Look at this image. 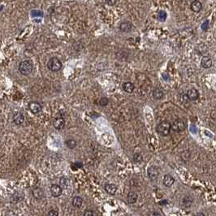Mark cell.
<instances>
[{
    "mask_svg": "<svg viewBox=\"0 0 216 216\" xmlns=\"http://www.w3.org/2000/svg\"><path fill=\"white\" fill-rule=\"evenodd\" d=\"M33 68V63L31 60H24L20 63L19 66V71L21 74L24 76L30 74Z\"/></svg>",
    "mask_w": 216,
    "mask_h": 216,
    "instance_id": "6da1fadb",
    "label": "cell"
},
{
    "mask_svg": "<svg viewBox=\"0 0 216 216\" xmlns=\"http://www.w3.org/2000/svg\"><path fill=\"white\" fill-rule=\"evenodd\" d=\"M172 128V125L168 121H163L160 123L157 127V132L161 136H168Z\"/></svg>",
    "mask_w": 216,
    "mask_h": 216,
    "instance_id": "7a4b0ae2",
    "label": "cell"
},
{
    "mask_svg": "<svg viewBox=\"0 0 216 216\" xmlns=\"http://www.w3.org/2000/svg\"><path fill=\"white\" fill-rule=\"evenodd\" d=\"M47 68L51 72H59L62 68V63L58 58L53 57L48 61Z\"/></svg>",
    "mask_w": 216,
    "mask_h": 216,
    "instance_id": "3957f363",
    "label": "cell"
},
{
    "mask_svg": "<svg viewBox=\"0 0 216 216\" xmlns=\"http://www.w3.org/2000/svg\"><path fill=\"white\" fill-rule=\"evenodd\" d=\"M172 128L175 132H182L186 128V124L182 119H176L172 125Z\"/></svg>",
    "mask_w": 216,
    "mask_h": 216,
    "instance_id": "277c9868",
    "label": "cell"
},
{
    "mask_svg": "<svg viewBox=\"0 0 216 216\" xmlns=\"http://www.w3.org/2000/svg\"><path fill=\"white\" fill-rule=\"evenodd\" d=\"M148 175L151 181H155L157 180V178L159 175V171L157 167L155 166H151L148 168Z\"/></svg>",
    "mask_w": 216,
    "mask_h": 216,
    "instance_id": "5b68a950",
    "label": "cell"
},
{
    "mask_svg": "<svg viewBox=\"0 0 216 216\" xmlns=\"http://www.w3.org/2000/svg\"><path fill=\"white\" fill-rule=\"evenodd\" d=\"M29 108L30 111L33 114H39V113H41L42 110V105L38 102H31L29 104Z\"/></svg>",
    "mask_w": 216,
    "mask_h": 216,
    "instance_id": "8992f818",
    "label": "cell"
},
{
    "mask_svg": "<svg viewBox=\"0 0 216 216\" xmlns=\"http://www.w3.org/2000/svg\"><path fill=\"white\" fill-rule=\"evenodd\" d=\"M62 188L58 184H52L50 187V193L54 198H58L62 194Z\"/></svg>",
    "mask_w": 216,
    "mask_h": 216,
    "instance_id": "52a82bcc",
    "label": "cell"
},
{
    "mask_svg": "<svg viewBox=\"0 0 216 216\" xmlns=\"http://www.w3.org/2000/svg\"><path fill=\"white\" fill-rule=\"evenodd\" d=\"M53 125L55 128H56L57 130H61L65 125V120L62 117H57L54 120Z\"/></svg>",
    "mask_w": 216,
    "mask_h": 216,
    "instance_id": "ba28073f",
    "label": "cell"
},
{
    "mask_svg": "<svg viewBox=\"0 0 216 216\" xmlns=\"http://www.w3.org/2000/svg\"><path fill=\"white\" fill-rule=\"evenodd\" d=\"M187 97L191 101H195L198 99L199 92L196 89H190L187 92Z\"/></svg>",
    "mask_w": 216,
    "mask_h": 216,
    "instance_id": "9c48e42d",
    "label": "cell"
},
{
    "mask_svg": "<svg viewBox=\"0 0 216 216\" xmlns=\"http://www.w3.org/2000/svg\"><path fill=\"white\" fill-rule=\"evenodd\" d=\"M13 122L15 123L16 125H21V124H23L24 121V115L21 112H17L14 114L13 116Z\"/></svg>",
    "mask_w": 216,
    "mask_h": 216,
    "instance_id": "30bf717a",
    "label": "cell"
},
{
    "mask_svg": "<svg viewBox=\"0 0 216 216\" xmlns=\"http://www.w3.org/2000/svg\"><path fill=\"white\" fill-rule=\"evenodd\" d=\"M33 195L36 199L41 200V199H42L44 198L45 196L44 190L42 189V188H40V187H37V188H35V189L33 190Z\"/></svg>",
    "mask_w": 216,
    "mask_h": 216,
    "instance_id": "8fae6325",
    "label": "cell"
},
{
    "mask_svg": "<svg viewBox=\"0 0 216 216\" xmlns=\"http://www.w3.org/2000/svg\"><path fill=\"white\" fill-rule=\"evenodd\" d=\"M104 189H105V191L111 195H115L117 191V187L114 184H107L104 186Z\"/></svg>",
    "mask_w": 216,
    "mask_h": 216,
    "instance_id": "7c38bea8",
    "label": "cell"
},
{
    "mask_svg": "<svg viewBox=\"0 0 216 216\" xmlns=\"http://www.w3.org/2000/svg\"><path fill=\"white\" fill-rule=\"evenodd\" d=\"M133 29V25L131 24L130 22L128 21H125V22H122L120 25H119V29L122 32H125V33H128L130 32L131 30Z\"/></svg>",
    "mask_w": 216,
    "mask_h": 216,
    "instance_id": "4fadbf2b",
    "label": "cell"
},
{
    "mask_svg": "<svg viewBox=\"0 0 216 216\" xmlns=\"http://www.w3.org/2000/svg\"><path fill=\"white\" fill-rule=\"evenodd\" d=\"M191 10L193 12H199L202 9V4L200 1L198 0H194L192 3H191Z\"/></svg>",
    "mask_w": 216,
    "mask_h": 216,
    "instance_id": "5bb4252c",
    "label": "cell"
},
{
    "mask_svg": "<svg viewBox=\"0 0 216 216\" xmlns=\"http://www.w3.org/2000/svg\"><path fill=\"white\" fill-rule=\"evenodd\" d=\"M201 65L204 68H210L212 66V59L210 57L204 56L201 59Z\"/></svg>",
    "mask_w": 216,
    "mask_h": 216,
    "instance_id": "9a60e30c",
    "label": "cell"
},
{
    "mask_svg": "<svg viewBox=\"0 0 216 216\" xmlns=\"http://www.w3.org/2000/svg\"><path fill=\"white\" fill-rule=\"evenodd\" d=\"M163 184L166 187H171L175 183V179L171 175H166L163 178Z\"/></svg>",
    "mask_w": 216,
    "mask_h": 216,
    "instance_id": "2e32d148",
    "label": "cell"
},
{
    "mask_svg": "<svg viewBox=\"0 0 216 216\" xmlns=\"http://www.w3.org/2000/svg\"><path fill=\"white\" fill-rule=\"evenodd\" d=\"M164 95V91L163 89H161L159 87H158L153 91V98L156 100H159L163 98Z\"/></svg>",
    "mask_w": 216,
    "mask_h": 216,
    "instance_id": "e0dca14e",
    "label": "cell"
},
{
    "mask_svg": "<svg viewBox=\"0 0 216 216\" xmlns=\"http://www.w3.org/2000/svg\"><path fill=\"white\" fill-rule=\"evenodd\" d=\"M127 199L128 203L134 204V203H136L137 199H138V195L135 192H129L128 193Z\"/></svg>",
    "mask_w": 216,
    "mask_h": 216,
    "instance_id": "ac0fdd59",
    "label": "cell"
},
{
    "mask_svg": "<svg viewBox=\"0 0 216 216\" xmlns=\"http://www.w3.org/2000/svg\"><path fill=\"white\" fill-rule=\"evenodd\" d=\"M134 88H135L134 85H133L132 82H129V81H128V82H125V83L123 84V89H124V90H125V92H127L128 94L133 93V90H134Z\"/></svg>",
    "mask_w": 216,
    "mask_h": 216,
    "instance_id": "d6986e66",
    "label": "cell"
},
{
    "mask_svg": "<svg viewBox=\"0 0 216 216\" xmlns=\"http://www.w3.org/2000/svg\"><path fill=\"white\" fill-rule=\"evenodd\" d=\"M72 206L76 208H80L81 206H82V203H83V199L81 198L79 196H76L73 198L72 199Z\"/></svg>",
    "mask_w": 216,
    "mask_h": 216,
    "instance_id": "ffe728a7",
    "label": "cell"
},
{
    "mask_svg": "<svg viewBox=\"0 0 216 216\" xmlns=\"http://www.w3.org/2000/svg\"><path fill=\"white\" fill-rule=\"evenodd\" d=\"M24 199V194L22 193L21 192H15L13 195H12V201L13 202H19V201H21L22 200Z\"/></svg>",
    "mask_w": 216,
    "mask_h": 216,
    "instance_id": "44dd1931",
    "label": "cell"
},
{
    "mask_svg": "<svg viewBox=\"0 0 216 216\" xmlns=\"http://www.w3.org/2000/svg\"><path fill=\"white\" fill-rule=\"evenodd\" d=\"M192 197L190 196H186L185 198H184L183 199V205L185 206V207H189L191 206V205L192 203Z\"/></svg>",
    "mask_w": 216,
    "mask_h": 216,
    "instance_id": "7402d4cb",
    "label": "cell"
},
{
    "mask_svg": "<svg viewBox=\"0 0 216 216\" xmlns=\"http://www.w3.org/2000/svg\"><path fill=\"white\" fill-rule=\"evenodd\" d=\"M167 17V12H165V11H160V12L158 13L157 18L159 21H162V22L165 21H166Z\"/></svg>",
    "mask_w": 216,
    "mask_h": 216,
    "instance_id": "603a6c76",
    "label": "cell"
},
{
    "mask_svg": "<svg viewBox=\"0 0 216 216\" xmlns=\"http://www.w3.org/2000/svg\"><path fill=\"white\" fill-rule=\"evenodd\" d=\"M66 145L68 146L69 149H74L77 146V143L74 139H68L65 142Z\"/></svg>",
    "mask_w": 216,
    "mask_h": 216,
    "instance_id": "cb8c5ba5",
    "label": "cell"
},
{
    "mask_svg": "<svg viewBox=\"0 0 216 216\" xmlns=\"http://www.w3.org/2000/svg\"><path fill=\"white\" fill-rule=\"evenodd\" d=\"M43 12L39 10H33L31 11V16L32 17H42L43 16Z\"/></svg>",
    "mask_w": 216,
    "mask_h": 216,
    "instance_id": "d4e9b609",
    "label": "cell"
},
{
    "mask_svg": "<svg viewBox=\"0 0 216 216\" xmlns=\"http://www.w3.org/2000/svg\"><path fill=\"white\" fill-rule=\"evenodd\" d=\"M133 161L135 163H141L142 161V154L139 153H136L133 155Z\"/></svg>",
    "mask_w": 216,
    "mask_h": 216,
    "instance_id": "484cf974",
    "label": "cell"
},
{
    "mask_svg": "<svg viewBox=\"0 0 216 216\" xmlns=\"http://www.w3.org/2000/svg\"><path fill=\"white\" fill-rule=\"evenodd\" d=\"M99 102H100V105L102 107H106L109 103V100L107 98H102L99 100Z\"/></svg>",
    "mask_w": 216,
    "mask_h": 216,
    "instance_id": "4316f807",
    "label": "cell"
},
{
    "mask_svg": "<svg viewBox=\"0 0 216 216\" xmlns=\"http://www.w3.org/2000/svg\"><path fill=\"white\" fill-rule=\"evenodd\" d=\"M208 25H209V21H206L203 24H201V29H202V30L203 31H206L208 29Z\"/></svg>",
    "mask_w": 216,
    "mask_h": 216,
    "instance_id": "83f0119b",
    "label": "cell"
},
{
    "mask_svg": "<svg viewBox=\"0 0 216 216\" xmlns=\"http://www.w3.org/2000/svg\"><path fill=\"white\" fill-rule=\"evenodd\" d=\"M117 2V0H106V3L109 5V6H114Z\"/></svg>",
    "mask_w": 216,
    "mask_h": 216,
    "instance_id": "f1b7e54d",
    "label": "cell"
},
{
    "mask_svg": "<svg viewBox=\"0 0 216 216\" xmlns=\"http://www.w3.org/2000/svg\"><path fill=\"white\" fill-rule=\"evenodd\" d=\"M47 215L49 216H57V215H59V213L57 212V211H55V210H50L49 212H48L47 214Z\"/></svg>",
    "mask_w": 216,
    "mask_h": 216,
    "instance_id": "f546056e",
    "label": "cell"
},
{
    "mask_svg": "<svg viewBox=\"0 0 216 216\" xmlns=\"http://www.w3.org/2000/svg\"><path fill=\"white\" fill-rule=\"evenodd\" d=\"M84 215L85 216H91V215H94V213L91 211V210H86V212L84 213Z\"/></svg>",
    "mask_w": 216,
    "mask_h": 216,
    "instance_id": "4dcf8cb0",
    "label": "cell"
},
{
    "mask_svg": "<svg viewBox=\"0 0 216 216\" xmlns=\"http://www.w3.org/2000/svg\"><path fill=\"white\" fill-rule=\"evenodd\" d=\"M190 130L192 131L193 133H197V131H198V130H197V128H196L194 125H192V126L190 127Z\"/></svg>",
    "mask_w": 216,
    "mask_h": 216,
    "instance_id": "1f68e13d",
    "label": "cell"
},
{
    "mask_svg": "<svg viewBox=\"0 0 216 216\" xmlns=\"http://www.w3.org/2000/svg\"><path fill=\"white\" fill-rule=\"evenodd\" d=\"M163 78L165 80H168L169 79H170V77L168 76V74H167V73H163Z\"/></svg>",
    "mask_w": 216,
    "mask_h": 216,
    "instance_id": "d6a6232c",
    "label": "cell"
},
{
    "mask_svg": "<svg viewBox=\"0 0 216 216\" xmlns=\"http://www.w3.org/2000/svg\"><path fill=\"white\" fill-rule=\"evenodd\" d=\"M151 215H160V214H158V213H153V214H151Z\"/></svg>",
    "mask_w": 216,
    "mask_h": 216,
    "instance_id": "836d02e7",
    "label": "cell"
}]
</instances>
